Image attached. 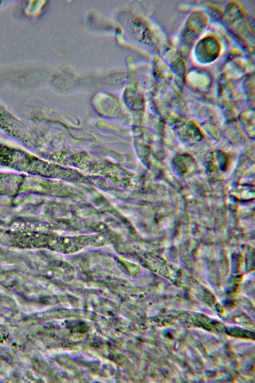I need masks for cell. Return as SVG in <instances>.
Returning a JSON list of instances; mask_svg holds the SVG:
<instances>
[{
    "instance_id": "cell-1",
    "label": "cell",
    "mask_w": 255,
    "mask_h": 383,
    "mask_svg": "<svg viewBox=\"0 0 255 383\" xmlns=\"http://www.w3.org/2000/svg\"><path fill=\"white\" fill-rule=\"evenodd\" d=\"M0 167L30 175L44 172V164L38 158L20 149L0 143Z\"/></svg>"
},
{
    "instance_id": "cell-2",
    "label": "cell",
    "mask_w": 255,
    "mask_h": 383,
    "mask_svg": "<svg viewBox=\"0 0 255 383\" xmlns=\"http://www.w3.org/2000/svg\"><path fill=\"white\" fill-rule=\"evenodd\" d=\"M0 130L25 146L34 149L36 142L33 131L0 107Z\"/></svg>"
}]
</instances>
